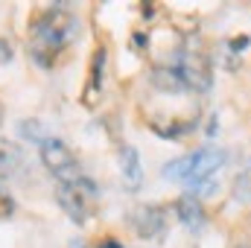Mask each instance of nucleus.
I'll return each mask as SVG.
<instances>
[{
	"mask_svg": "<svg viewBox=\"0 0 251 248\" xmlns=\"http://www.w3.org/2000/svg\"><path fill=\"white\" fill-rule=\"evenodd\" d=\"M76 29H79V21L67 6L56 3L44 9V15H38L29 26V41H26L29 59L38 67H53L56 59L67 50V44L73 41Z\"/></svg>",
	"mask_w": 251,
	"mask_h": 248,
	"instance_id": "1",
	"label": "nucleus"
},
{
	"mask_svg": "<svg viewBox=\"0 0 251 248\" xmlns=\"http://www.w3.org/2000/svg\"><path fill=\"white\" fill-rule=\"evenodd\" d=\"M149 82H152V88H155L158 94H167V97H181V94H190L187 85L181 82V76L176 73V67H173V64H158V67L152 70Z\"/></svg>",
	"mask_w": 251,
	"mask_h": 248,
	"instance_id": "9",
	"label": "nucleus"
},
{
	"mask_svg": "<svg viewBox=\"0 0 251 248\" xmlns=\"http://www.w3.org/2000/svg\"><path fill=\"white\" fill-rule=\"evenodd\" d=\"M173 67H176V73L181 76V82L187 85V91L207 94V91L213 88V70H210L204 53L184 47V50L176 56V64H173Z\"/></svg>",
	"mask_w": 251,
	"mask_h": 248,
	"instance_id": "4",
	"label": "nucleus"
},
{
	"mask_svg": "<svg viewBox=\"0 0 251 248\" xmlns=\"http://www.w3.org/2000/svg\"><path fill=\"white\" fill-rule=\"evenodd\" d=\"M234 198L251 201V161L237 173V178H234Z\"/></svg>",
	"mask_w": 251,
	"mask_h": 248,
	"instance_id": "13",
	"label": "nucleus"
},
{
	"mask_svg": "<svg viewBox=\"0 0 251 248\" xmlns=\"http://www.w3.org/2000/svg\"><path fill=\"white\" fill-rule=\"evenodd\" d=\"M18 134L24 137V140H29V143H44V140H50V131H47V125L41 123V120H21L18 123Z\"/></svg>",
	"mask_w": 251,
	"mask_h": 248,
	"instance_id": "12",
	"label": "nucleus"
},
{
	"mask_svg": "<svg viewBox=\"0 0 251 248\" xmlns=\"http://www.w3.org/2000/svg\"><path fill=\"white\" fill-rule=\"evenodd\" d=\"M190 175L184 187H196V184H204L210 178H216V173L228 164V149H219V146H201L196 152H190Z\"/></svg>",
	"mask_w": 251,
	"mask_h": 248,
	"instance_id": "5",
	"label": "nucleus"
},
{
	"mask_svg": "<svg viewBox=\"0 0 251 248\" xmlns=\"http://www.w3.org/2000/svg\"><path fill=\"white\" fill-rule=\"evenodd\" d=\"M204 134H207V137H216V134H219V114H210V120H207V128H204Z\"/></svg>",
	"mask_w": 251,
	"mask_h": 248,
	"instance_id": "16",
	"label": "nucleus"
},
{
	"mask_svg": "<svg viewBox=\"0 0 251 248\" xmlns=\"http://www.w3.org/2000/svg\"><path fill=\"white\" fill-rule=\"evenodd\" d=\"M167 207L164 204H140L128 213V225L140 240H161L167 234Z\"/></svg>",
	"mask_w": 251,
	"mask_h": 248,
	"instance_id": "6",
	"label": "nucleus"
},
{
	"mask_svg": "<svg viewBox=\"0 0 251 248\" xmlns=\"http://www.w3.org/2000/svg\"><path fill=\"white\" fill-rule=\"evenodd\" d=\"M0 125H3V102H0Z\"/></svg>",
	"mask_w": 251,
	"mask_h": 248,
	"instance_id": "20",
	"label": "nucleus"
},
{
	"mask_svg": "<svg viewBox=\"0 0 251 248\" xmlns=\"http://www.w3.org/2000/svg\"><path fill=\"white\" fill-rule=\"evenodd\" d=\"M234 248H249V246H234Z\"/></svg>",
	"mask_w": 251,
	"mask_h": 248,
	"instance_id": "21",
	"label": "nucleus"
},
{
	"mask_svg": "<svg viewBox=\"0 0 251 248\" xmlns=\"http://www.w3.org/2000/svg\"><path fill=\"white\" fill-rule=\"evenodd\" d=\"M105 47H97L94 56H91V67H88V79H85V94H82V102L85 105H94L102 94V82H105Z\"/></svg>",
	"mask_w": 251,
	"mask_h": 248,
	"instance_id": "8",
	"label": "nucleus"
},
{
	"mask_svg": "<svg viewBox=\"0 0 251 248\" xmlns=\"http://www.w3.org/2000/svg\"><path fill=\"white\" fill-rule=\"evenodd\" d=\"M18 164H21V149L15 143H9V140L0 137V178H6L9 173H15Z\"/></svg>",
	"mask_w": 251,
	"mask_h": 248,
	"instance_id": "11",
	"label": "nucleus"
},
{
	"mask_svg": "<svg viewBox=\"0 0 251 248\" xmlns=\"http://www.w3.org/2000/svg\"><path fill=\"white\" fill-rule=\"evenodd\" d=\"M131 41H134V47H137V50H146V47H149V35H146V32H134V35H131Z\"/></svg>",
	"mask_w": 251,
	"mask_h": 248,
	"instance_id": "17",
	"label": "nucleus"
},
{
	"mask_svg": "<svg viewBox=\"0 0 251 248\" xmlns=\"http://www.w3.org/2000/svg\"><path fill=\"white\" fill-rule=\"evenodd\" d=\"M117 161H120V173H123V181H126V190H140L143 184V167H140V155H137V149L134 146H120V155H117Z\"/></svg>",
	"mask_w": 251,
	"mask_h": 248,
	"instance_id": "10",
	"label": "nucleus"
},
{
	"mask_svg": "<svg viewBox=\"0 0 251 248\" xmlns=\"http://www.w3.org/2000/svg\"><path fill=\"white\" fill-rule=\"evenodd\" d=\"M41 164L50 170V175L59 184H73V181H79L85 175L76 155H73V149L59 137H50V140L41 143Z\"/></svg>",
	"mask_w": 251,
	"mask_h": 248,
	"instance_id": "3",
	"label": "nucleus"
},
{
	"mask_svg": "<svg viewBox=\"0 0 251 248\" xmlns=\"http://www.w3.org/2000/svg\"><path fill=\"white\" fill-rule=\"evenodd\" d=\"M97 196H100V187L94 184L88 175H82L73 184H56V201H59V207H62L76 225H85L91 219V210H94L91 201Z\"/></svg>",
	"mask_w": 251,
	"mask_h": 248,
	"instance_id": "2",
	"label": "nucleus"
},
{
	"mask_svg": "<svg viewBox=\"0 0 251 248\" xmlns=\"http://www.w3.org/2000/svg\"><path fill=\"white\" fill-rule=\"evenodd\" d=\"M94 248H126V246L120 243V240H114V237H105V240H100Z\"/></svg>",
	"mask_w": 251,
	"mask_h": 248,
	"instance_id": "18",
	"label": "nucleus"
},
{
	"mask_svg": "<svg viewBox=\"0 0 251 248\" xmlns=\"http://www.w3.org/2000/svg\"><path fill=\"white\" fill-rule=\"evenodd\" d=\"M9 59H12V47H9V41L0 38V64H6Z\"/></svg>",
	"mask_w": 251,
	"mask_h": 248,
	"instance_id": "19",
	"label": "nucleus"
},
{
	"mask_svg": "<svg viewBox=\"0 0 251 248\" xmlns=\"http://www.w3.org/2000/svg\"><path fill=\"white\" fill-rule=\"evenodd\" d=\"M228 47H231V53H243V50H249L251 47V35H237V38H231Z\"/></svg>",
	"mask_w": 251,
	"mask_h": 248,
	"instance_id": "15",
	"label": "nucleus"
},
{
	"mask_svg": "<svg viewBox=\"0 0 251 248\" xmlns=\"http://www.w3.org/2000/svg\"><path fill=\"white\" fill-rule=\"evenodd\" d=\"M176 216H178V222L193 231V234H199V231H204V225H207V213H204V204H201V198H196V196H178L176 198Z\"/></svg>",
	"mask_w": 251,
	"mask_h": 248,
	"instance_id": "7",
	"label": "nucleus"
},
{
	"mask_svg": "<svg viewBox=\"0 0 251 248\" xmlns=\"http://www.w3.org/2000/svg\"><path fill=\"white\" fill-rule=\"evenodd\" d=\"M15 207H18V204H15V198H12L9 193H3V190H0V222H3V219H9V216L15 213Z\"/></svg>",
	"mask_w": 251,
	"mask_h": 248,
	"instance_id": "14",
	"label": "nucleus"
}]
</instances>
